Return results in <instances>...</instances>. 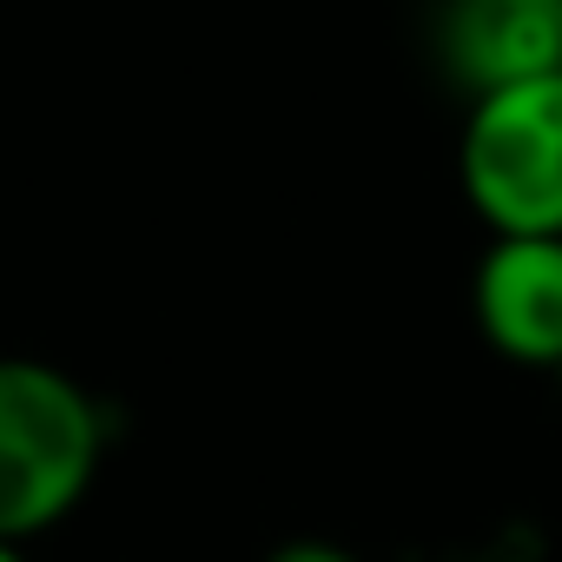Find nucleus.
<instances>
[{
	"mask_svg": "<svg viewBox=\"0 0 562 562\" xmlns=\"http://www.w3.org/2000/svg\"><path fill=\"white\" fill-rule=\"evenodd\" d=\"M106 457V417L80 378L47 358H0V542L67 522Z\"/></svg>",
	"mask_w": 562,
	"mask_h": 562,
	"instance_id": "f257e3e1",
	"label": "nucleus"
},
{
	"mask_svg": "<svg viewBox=\"0 0 562 562\" xmlns=\"http://www.w3.org/2000/svg\"><path fill=\"white\" fill-rule=\"evenodd\" d=\"M457 186L490 238H562V74L470 100Z\"/></svg>",
	"mask_w": 562,
	"mask_h": 562,
	"instance_id": "f03ea898",
	"label": "nucleus"
},
{
	"mask_svg": "<svg viewBox=\"0 0 562 562\" xmlns=\"http://www.w3.org/2000/svg\"><path fill=\"white\" fill-rule=\"evenodd\" d=\"M470 318L509 364H562V238H490L470 271Z\"/></svg>",
	"mask_w": 562,
	"mask_h": 562,
	"instance_id": "7ed1b4c3",
	"label": "nucleus"
},
{
	"mask_svg": "<svg viewBox=\"0 0 562 562\" xmlns=\"http://www.w3.org/2000/svg\"><path fill=\"white\" fill-rule=\"evenodd\" d=\"M437 54L470 100L562 74V0H450Z\"/></svg>",
	"mask_w": 562,
	"mask_h": 562,
	"instance_id": "20e7f679",
	"label": "nucleus"
},
{
	"mask_svg": "<svg viewBox=\"0 0 562 562\" xmlns=\"http://www.w3.org/2000/svg\"><path fill=\"white\" fill-rule=\"evenodd\" d=\"M265 562H364V555H351L345 542H318V536H299V542H285V549H271Z\"/></svg>",
	"mask_w": 562,
	"mask_h": 562,
	"instance_id": "39448f33",
	"label": "nucleus"
},
{
	"mask_svg": "<svg viewBox=\"0 0 562 562\" xmlns=\"http://www.w3.org/2000/svg\"><path fill=\"white\" fill-rule=\"evenodd\" d=\"M0 562H34V555H27V542H0Z\"/></svg>",
	"mask_w": 562,
	"mask_h": 562,
	"instance_id": "423d86ee",
	"label": "nucleus"
},
{
	"mask_svg": "<svg viewBox=\"0 0 562 562\" xmlns=\"http://www.w3.org/2000/svg\"><path fill=\"white\" fill-rule=\"evenodd\" d=\"M549 378H555V391H562V364H555V371H549Z\"/></svg>",
	"mask_w": 562,
	"mask_h": 562,
	"instance_id": "0eeeda50",
	"label": "nucleus"
}]
</instances>
